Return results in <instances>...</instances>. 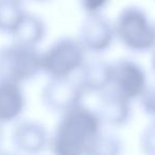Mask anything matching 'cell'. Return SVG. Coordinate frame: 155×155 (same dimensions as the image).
<instances>
[{
    "label": "cell",
    "instance_id": "cell-20",
    "mask_svg": "<svg viewBox=\"0 0 155 155\" xmlns=\"http://www.w3.org/2000/svg\"><path fill=\"white\" fill-rule=\"evenodd\" d=\"M22 1H25V0H22ZM34 1H47V0H34Z\"/></svg>",
    "mask_w": 155,
    "mask_h": 155
},
{
    "label": "cell",
    "instance_id": "cell-9",
    "mask_svg": "<svg viewBox=\"0 0 155 155\" xmlns=\"http://www.w3.org/2000/svg\"><path fill=\"white\" fill-rule=\"evenodd\" d=\"M50 133L37 120H18L11 135V142L16 151L24 154H37L49 148Z\"/></svg>",
    "mask_w": 155,
    "mask_h": 155
},
{
    "label": "cell",
    "instance_id": "cell-15",
    "mask_svg": "<svg viewBox=\"0 0 155 155\" xmlns=\"http://www.w3.org/2000/svg\"><path fill=\"white\" fill-rule=\"evenodd\" d=\"M139 147L144 154L155 155V118L151 119L140 133Z\"/></svg>",
    "mask_w": 155,
    "mask_h": 155
},
{
    "label": "cell",
    "instance_id": "cell-17",
    "mask_svg": "<svg viewBox=\"0 0 155 155\" xmlns=\"http://www.w3.org/2000/svg\"><path fill=\"white\" fill-rule=\"evenodd\" d=\"M110 0H80L81 8L86 14L101 13Z\"/></svg>",
    "mask_w": 155,
    "mask_h": 155
},
{
    "label": "cell",
    "instance_id": "cell-14",
    "mask_svg": "<svg viewBox=\"0 0 155 155\" xmlns=\"http://www.w3.org/2000/svg\"><path fill=\"white\" fill-rule=\"evenodd\" d=\"M123 152V142L117 134L102 131L94 155H117Z\"/></svg>",
    "mask_w": 155,
    "mask_h": 155
},
{
    "label": "cell",
    "instance_id": "cell-10",
    "mask_svg": "<svg viewBox=\"0 0 155 155\" xmlns=\"http://www.w3.org/2000/svg\"><path fill=\"white\" fill-rule=\"evenodd\" d=\"M26 108L22 84L0 79V125L18 121Z\"/></svg>",
    "mask_w": 155,
    "mask_h": 155
},
{
    "label": "cell",
    "instance_id": "cell-2",
    "mask_svg": "<svg viewBox=\"0 0 155 155\" xmlns=\"http://www.w3.org/2000/svg\"><path fill=\"white\" fill-rule=\"evenodd\" d=\"M114 31L116 38L132 52L146 53L155 47V24L137 5H127L119 12Z\"/></svg>",
    "mask_w": 155,
    "mask_h": 155
},
{
    "label": "cell",
    "instance_id": "cell-4",
    "mask_svg": "<svg viewBox=\"0 0 155 155\" xmlns=\"http://www.w3.org/2000/svg\"><path fill=\"white\" fill-rule=\"evenodd\" d=\"M85 55L86 50L78 38L60 37L41 53V72L48 78L71 77L84 64Z\"/></svg>",
    "mask_w": 155,
    "mask_h": 155
},
{
    "label": "cell",
    "instance_id": "cell-7",
    "mask_svg": "<svg viewBox=\"0 0 155 155\" xmlns=\"http://www.w3.org/2000/svg\"><path fill=\"white\" fill-rule=\"evenodd\" d=\"M77 38L86 52L103 53L112 47L116 38L114 25L101 13L87 14L81 22Z\"/></svg>",
    "mask_w": 155,
    "mask_h": 155
},
{
    "label": "cell",
    "instance_id": "cell-5",
    "mask_svg": "<svg viewBox=\"0 0 155 155\" xmlns=\"http://www.w3.org/2000/svg\"><path fill=\"white\" fill-rule=\"evenodd\" d=\"M86 95L77 77L49 78L43 87L41 100L43 106L53 114H63L75 105L83 103Z\"/></svg>",
    "mask_w": 155,
    "mask_h": 155
},
{
    "label": "cell",
    "instance_id": "cell-13",
    "mask_svg": "<svg viewBox=\"0 0 155 155\" xmlns=\"http://www.w3.org/2000/svg\"><path fill=\"white\" fill-rule=\"evenodd\" d=\"M26 13L22 0H0V33L11 35Z\"/></svg>",
    "mask_w": 155,
    "mask_h": 155
},
{
    "label": "cell",
    "instance_id": "cell-19",
    "mask_svg": "<svg viewBox=\"0 0 155 155\" xmlns=\"http://www.w3.org/2000/svg\"><path fill=\"white\" fill-rule=\"evenodd\" d=\"M1 127V125H0ZM1 138H2V133H1V129H0V144H1Z\"/></svg>",
    "mask_w": 155,
    "mask_h": 155
},
{
    "label": "cell",
    "instance_id": "cell-18",
    "mask_svg": "<svg viewBox=\"0 0 155 155\" xmlns=\"http://www.w3.org/2000/svg\"><path fill=\"white\" fill-rule=\"evenodd\" d=\"M152 51H153V54H152V58H151V65H152V69L155 73V47Z\"/></svg>",
    "mask_w": 155,
    "mask_h": 155
},
{
    "label": "cell",
    "instance_id": "cell-16",
    "mask_svg": "<svg viewBox=\"0 0 155 155\" xmlns=\"http://www.w3.org/2000/svg\"><path fill=\"white\" fill-rule=\"evenodd\" d=\"M141 110L151 119L155 118V83L148 84L142 95L138 98Z\"/></svg>",
    "mask_w": 155,
    "mask_h": 155
},
{
    "label": "cell",
    "instance_id": "cell-3",
    "mask_svg": "<svg viewBox=\"0 0 155 155\" xmlns=\"http://www.w3.org/2000/svg\"><path fill=\"white\" fill-rule=\"evenodd\" d=\"M41 73V52L36 46L12 41L0 48V79L24 84Z\"/></svg>",
    "mask_w": 155,
    "mask_h": 155
},
{
    "label": "cell",
    "instance_id": "cell-8",
    "mask_svg": "<svg viewBox=\"0 0 155 155\" xmlns=\"http://www.w3.org/2000/svg\"><path fill=\"white\" fill-rule=\"evenodd\" d=\"M97 96V106L94 110L103 125L122 127L132 120V101L115 88L110 86L98 93Z\"/></svg>",
    "mask_w": 155,
    "mask_h": 155
},
{
    "label": "cell",
    "instance_id": "cell-1",
    "mask_svg": "<svg viewBox=\"0 0 155 155\" xmlns=\"http://www.w3.org/2000/svg\"><path fill=\"white\" fill-rule=\"evenodd\" d=\"M103 123L94 108L80 103L61 114L50 134L49 148L58 155H94Z\"/></svg>",
    "mask_w": 155,
    "mask_h": 155
},
{
    "label": "cell",
    "instance_id": "cell-6",
    "mask_svg": "<svg viewBox=\"0 0 155 155\" xmlns=\"http://www.w3.org/2000/svg\"><path fill=\"white\" fill-rule=\"evenodd\" d=\"M110 64V86L131 101L138 100L149 84L143 67L136 61L127 58H119Z\"/></svg>",
    "mask_w": 155,
    "mask_h": 155
},
{
    "label": "cell",
    "instance_id": "cell-12",
    "mask_svg": "<svg viewBox=\"0 0 155 155\" xmlns=\"http://www.w3.org/2000/svg\"><path fill=\"white\" fill-rule=\"evenodd\" d=\"M46 34H47V26L43 18L36 14L27 12L11 36L13 41L37 47V45L44 41Z\"/></svg>",
    "mask_w": 155,
    "mask_h": 155
},
{
    "label": "cell",
    "instance_id": "cell-11",
    "mask_svg": "<svg viewBox=\"0 0 155 155\" xmlns=\"http://www.w3.org/2000/svg\"><path fill=\"white\" fill-rule=\"evenodd\" d=\"M77 79L86 94H98L110 86L112 64L104 60L85 61Z\"/></svg>",
    "mask_w": 155,
    "mask_h": 155
}]
</instances>
